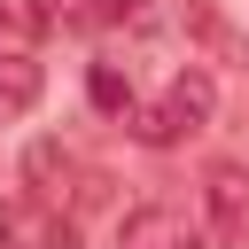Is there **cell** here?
Listing matches in <instances>:
<instances>
[{
	"label": "cell",
	"mask_w": 249,
	"mask_h": 249,
	"mask_svg": "<svg viewBox=\"0 0 249 249\" xmlns=\"http://www.w3.org/2000/svg\"><path fill=\"white\" fill-rule=\"evenodd\" d=\"M86 86H93V101H101V109H132V78H124L117 62H93V78H86Z\"/></svg>",
	"instance_id": "cell-7"
},
{
	"label": "cell",
	"mask_w": 249,
	"mask_h": 249,
	"mask_svg": "<svg viewBox=\"0 0 249 249\" xmlns=\"http://www.w3.org/2000/svg\"><path fill=\"white\" fill-rule=\"evenodd\" d=\"M117 249H210V233H202L187 210H171V202H140V210L124 218Z\"/></svg>",
	"instance_id": "cell-3"
},
{
	"label": "cell",
	"mask_w": 249,
	"mask_h": 249,
	"mask_svg": "<svg viewBox=\"0 0 249 249\" xmlns=\"http://www.w3.org/2000/svg\"><path fill=\"white\" fill-rule=\"evenodd\" d=\"M148 0H86V23H140Z\"/></svg>",
	"instance_id": "cell-8"
},
{
	"label": "cell",
	"mask_w": 249,
	"mask_h": 249,
	"mask_svg": "<svg viewBox=\"0 0 249 249\" xmlns=\"http://www.w3.org/2000/svg\"><path fill=\"white\" fill-rule=\"evenodd\" d=\"M179 23H187V31H195V39L218 54V62H241V70H249V39H241V31H233V23H226L210 0H187V8H179Z\"/></svg>",
	"instance_id": "cell-6"
},
{
	"label": "cell",
	"mask_w": 249,
	"mask_h": 249,
	"mask_svg": "<svg viewBox=\"0 0 249 249\" xmlns=\"http://www.w3.org/2000/svg\"><path fill=\"white\" fill-rule=\"evenodd\" d=\"M39 23H86V0H39Z\"/></svg>",
	"instance_id": "cell-10"
},
{
	"label": "cell",
	"mask_w": 249,
	"mask_h": 249,
	"mask_svg": "<svg viewBox=\"0 0 249 249\" xmlns=\"http://www.w3.org/2000/svg\"><path fill=\"white\" fill-rule=\"evenodd\" d=\"M39 93H47V70H39V54H23V47H0V124H8V117H31V109H39Z\"/></svg>",
	"instance_id": "cell-5"
},
{
	"label": "cell",
	"mask_w": 249,
	"mask_h": 249,
	"mask_svg": "<svg viewBox=\"0 0 249 249\" xmlns=\"http://www.w3.org/2000/svg\"><path fill=\"white\" fill-rule=\"evenodd\" d=\"M210 109H218V86H210V70H195V62H187V70H171V86L132 117V132H140L148 148H179L187 132H202V124H210Z\"/></svg>",
	"instance_id": "cell-1"
},
{
	"label": "cell",
	"mask_w": 249,
	"mask_h": 249,
	"mask_svg": "<svg viewBox=\"0 0 249 249\" xmlns=\"http://www.w3.org/2000/svg\"><path fill=\"white\" fill-rule=\"evenodd\" d=\"M202 233L226 249H249V163H210L202 171Z\"/></svg>",
	"instance_id": "cell-2"
},
{
	"label": "cell",
	"mask_w": 249,
	"mask_h": 249,
	"mask_svg": "<svg viewBox=\"0 0 249 249\" xmlns=\"http://www.w3.org/2000/svg\"><path fill=\"white\" fill-rule=\"evenodd\" d=\"M70 179H78V163H70V148H62V140H31V148H23V187H31V202L62 210Z\"/></svg>",
	"instance_id": "cell-4"
},
{
	"label": "cell",
	"mask_w": 249,
	"mask_h": 249,
	"mask_svg": "<svg viewBox=\"0 0 249 249\" xmlns=\"http://www.w3.org/2000/svg\"><path fill=\"white\" fill-rule=\"evenodd\" d=\"M23 249H78V233H70V226H62V210H54V218H39V233H31Z\"/></svg>",
	"instance_id": "cell-9"
}]
</instances>
